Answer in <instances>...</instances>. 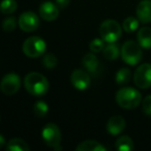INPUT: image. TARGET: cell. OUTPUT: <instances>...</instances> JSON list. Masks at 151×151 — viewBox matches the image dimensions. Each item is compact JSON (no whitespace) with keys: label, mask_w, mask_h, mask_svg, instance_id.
I'll return each mask as SVG.
<instances>
[{"label":"cell","mask_w":151,"mask_h":151,"mask_svg":"<svg viewBox=\"0 0 151 151\" xmlns=\"http://www.w3.org/2000/svg\"><path fill=\"white\" fill-rule=\"evenodd\" d=\"M25 89L34 96L45 95L49 90V82L44 75L40 73H30L24 79Z\"/></svg>","instance_id":"obj_1"},{"label":"cell","mask_w":151,"mask_h":151,"mask_svg":"<svg viewBox=\"0 0 151 151\" xmlns=\"http://www.w3.org/2000/svg\"><path fill=\"white\" fill-rule=\"evenodd\" d=\"M142 96L137 89L132 87H123L116 93V101L121 108L132 110L141 104Z\"/></svg>","instance_id":"obj_2"},{"label":"cell","mask_w":151,"mask_h":151,"mask_svg":"<svg viewBox=\"0 0 151 151\" xmlns=\"http://www.w3.org/2000/svg\"><path fill=\"white\" fill-rule=\"evenodd\" d=\"M42 138L47 146L51 147L54 150H61V132L58 125L55 123H48L42 129Z\"/></svg>","instance_id":"obj_3"},{"label":"cell","mask_w":151,"mask_h":151,"mask_svg":"<svg viewBox=\"0 0 151 151\" xmlns=\"http://www.w3.org/2000/svg\"><path fill=\"white\" fill-rule=\"evenodd\" d=\"M121 58L128 65H136L142 59V50L139 42L127 40L121 48Z\"/></svg>","instance_id":"obj_4"},{"label":"cell","mask_w":151,"mask_h":151,"mask_svg":"<svg viewBox=\"0 0 151 151\" xmlns=\"http://www.w3.org/2000/svg\"><path fill=\"white\" fill-rule=\"evenodd\" d=\"M101 37L106 42H116L122 34V28L115 20H106L99 27Z\"/></svg>","instance_id":"obj_5"},{"label":"cell","mask_w":151,"mask_h":151,"mask_svg":"<svg viewBox=\"0 0 151 151\" xmlns=\"http://www.w3.org/2000/svg\"><path fill=\"white\" fill-rule=\"evenodd\" d=\"M46 42L42 37H38V36L28 37L23 42V47H22L23 53L26 56L30 57V58H37V57L42 56L46 52Z\"/></svg>","instance_id":"obj_6"},{"label":"cell","mask_w":151,"mask_h":151,"mask_svg":"<svg viewBox=\"0 0 151 151\" xmlns=\"http://www.w3.org/2000/svg\"><path fill=\"white\" fill-rule=\"evenodd\" d=\"M134 82L137 87L147 89L151 87V64L144 63L136 69L134 73Z\"/></svg>","instance_id":"obj_7"},{"label":"cell","mask_w":151,"mask_h":151,"mask_svg":"<svg viewBox=\"0 0 151 151\" xmlns=\"http://www.w3.org/2000/svg\"><path fill=\"white\" fill-rule=\"evenodd\" d=\"M20 87H21V80H20L19 75L17 73H7L1 80L0 88L5 95L16 94L19 91Z\"/></svg>","instance_id":"obj_8"},{"label":"cell","mask_w":151,"mask_h":151,"mask_svg":"<svg viewBox=\"0 0 151 151\" xmlns=\"http://www.w3.org/2000/svg\"><path fill=\"white\" fill-rule=\"evenodd\" d=\"M18 24L21 30L25 32H32L40 26V18L33 12H25L19 17Z\"/></svg>","instance_id":"obj_9"},{"label":"cell","mask_w":151,"mask_h":151,"mask_svg":"<svg viewBox=\"0 0 151 151\" xmlns=\"http://www.w3.org/2000/svg\"><path fill=\"white\" fill-rule=\"evenodd\" d=\"M70 82L73 86L78 90H86L90 86V76L83 69H76L71 73Z\"/></svg>","instance_id":"obj_10"},{"label":"cell","mask_w":151,"mask_h":151,"mask_svg":"<svg viewBox=\"0 0 151 151\" xmlns=\"http://www.w3.org/2000/svg\"><path fill=\"white\" fill-rule=\"evenodd\" d=\"M38 11H40V16L45 21H54L59 16L58 5L51 1H44L40 5Z\"/></svg>","instance_id":"obj_11"},{"label":"cell","mask_w":151,"mask_h":151,"mask_svg":"<svg viewBox=\"0 0 151 151\" xmlns=\"http://www.w3.org/2000/svg\"><path fill=\"white\" fill-rule=\"evenodd\" d=\"M137 17L141 23L151 22V0H142L137 6Z\"/></svg>","instance_id":"obj_12"},{"label":"cell","mask_w":151,"mask_h":151,"mask_svg":"<svg viewBox=\"0 0 151 151\" xmlns=\"http://www.w3.org/2000/svg\"><path fill=\"white\" fill-rule=\"evenodd\" d=\"M125 128V120L122 116H113L107 123V130L112 136L120 134Z\"/></svg>","instance_id":"obj_13"},{"label":"cell","mask_w":151,"mask_h":151,"mask_svg":"<svg viewBox=\"0 0 151 151\" xmlns=\"http://www.w3.org/2000/svg\"><path fill=\"white\" fill-rule=\"evenodd\" d=\"M77 151H106L107 148L101 143L94 140H87L81 142L78 146L76 147Z\"/></svg>","instance_id":"obj_14"},{"label":"cell","mask_w":151,"mask_h":151,"mask_svg":"<svg viewBox=\"0 0 151 151\" xmlns=\"http://www.w3.org/2000/svg\"><path fill=\"white\" fill-rule=\"evenodd\" d=\"M82 63L89 73H96L99 71V59H97V57L93 53H88V54L85 55L83 57Z\"/></svg>","instance_id":"obj_15"},{"label":"cell","mask_w":151,"mask_h":151,"mask_svg":"<svg viewBox=\"0 0 151 151\" xmlns=\"http://www.w3.org/2000/svg\"><path fill=\"white\" fill-rule=\"evenodd\" d=\"M138 42L140 46L144 49L151 48V28L150 27H142L138 31Z\"/></svg>","instance_id":"obj_16"},{"label":"cell","mask_w":151,"mask_h":151,"mask_svg":"<svg viewBox=\"0 0 151 151\" xmlns=\"http://www.w3.org/2000/svg\"><path fill=\"white\" fill-rule=\"evenodd\" d=\"M104 57L108 60H115L121 55V50H119V47L115 42H108V45L103 50Z\"/></svg>","instance_id":"obj_17"},{"label":"cell","mask_w":151,"mask_h":151,"mask_svg":"<svg viewBox=\"0 0 151 151\" xmlns=\"http://www.w3.org/2000/svg\"><path fill=\"white\" fill-rule=\"evenodd\" d=\"M7 151H29L30 148L27 145V143L22 139H12L6 143L5 147Z\"/></svg>","instance_id":"obj_18"},{"label":"cell","mask_w":151,"mask_h":151,"mask_svg":"<svg viewBox=\"0 0 151 151\" xmlns=\"http://www.w3.org/2000/svg\"><path fill=\"white\" fill-rule=\"evenodd\" d=\"M115 148L119 151H132L134 150V142L127 136H121L115 142Z\"/></svg>","instance_id":"obj_19"},{"label":"cell","mask_w":151,"mask_h":151,"mask_svg":"<svg viewBox=\"0 0 151 151\" xmlns=\"http://www.w3.org/2000/svg\"><path fill=\"white\" fill-rule=\"evenodd\" d=\"M130 77H132V71L127 67H122L116 73L115 81L118 85H125L129 82Z\"/></svg>","instance_id":"obj_20"},{"label":"cell","mask_w":151,"mask_h":151,"mask_svg":"<svg viewBox=\"0 0 151 151\" xmlns=\"http://www.w3.org/2000/svg\"><path fill=\"white\" fill-rule=\"evenodd\" d=\"M139 23H140V20L139 19L134 17H128L123 21L122 28L127 33H132V32H134L139 28Z\"/></svg>","instance_id":"obj_21"},{"label":"cell","mask_w":151,"mask_h":151,"mask_svg":"<svg viewBox=\"0 0 151 151\" xmlns=\"http://www.w3.org/2000/svg\"><path fill=\"white\" fill-rule=\"evenodd\" d=\"M49 112V106L44 101H37L33 106V113L35 114L36 117L42 118L48 114Z\"/></svg>","instance_id":"obj_22"},{"label":"cell","mask_w":151,"mask_h":151,"mask_svg":"<svg viewBox=\"0 0 151 151\" xmlns=\"http://www.w3.org/2000/svg\"><path fill=\"white\" fill-rule=\"evenodd\" d=\"M18 7L17 1L16 0H3L1 2V12L4 15H9V14H13L16 12Z\"/></svg>","instance_id":"obj_23"},{"label":"cell","mask_w":151,"mask_h":151,"mask_svg":"<svg viewBox=\"0 0 151 151\" xmlns=\"http://www.w3.org/2000/svg\"><path fill=\"white\" fill-rule=\"evenodd\" d=\"M57 63H58V59L52 53H48L42 58V64L48 69H53L54 67H56Z\"/></svg>","instance_id":"obj_24"},{"label":"cell","mask_w":151,"mask_h":151,"mask_svg":"<svg viewBox=\"0 0 151 151\" xmlns=\"http://www.w3.org/2000/svg\"><path fill=\"white\" fill-rule=\"evenodd\" d=\"M105 44H106V42L103 40V38H94V40L90 42L89 49H90V51L93 53L101 52L106 47Z\"/></svg>","instance_id":"obj_25"},{"label":"cell","mask_w":151,"mask_h":151,"mask_svg":"<svg viewBox=\"0 0 151 151\" xmlns=\"http://www.w3.org/2000/svg\"><path fill=\"white\" fill-rule=\"evenodd\" d=\"M16 25H17V20H16V18L9 17V18H6V19L3 21L2 27L5 32H12L13 30H15Z\"/></svg>","instance_id":"obj_26"},{"label":"cell","mask_w":151,"mask_h":151,"mask_svg":"<svg viewBox=\"0 0 151 151\" xmlns=\"http://www.w3.org/2000/svg\"><path fill=\"white\" fill-rule=\"evenodd\" d=\"M142 109L147 116H151V94L147 95L142 101Z\"/></svg>","instance_id":"obj_27"},{"label":"cell","mask_w":151,"mask_h":151,"mask_svg":"<svg viewBox=\"0 0 151 151\" xmlns=\"http://www.w3.org/2000/svg\"><path fill=\"white\" fill-rule=\"evenodd\" d=\"M55 2L58 5V7H60V9H65L66 6H68L70 0H55Z\"/></svg>","instance_id":"obj_28"},{"label":"cell","mask_w":151,"mask_h":151,"mask_svg":"<svg viewBox=\"0 0 151 151\" xmlns=\"http://www.w3.org/2000/svg\"><path fill=\"white\" fill-rule=\"evenodd\" d=\"M5 145V140L3 134H0V147H3Z\"/></svg>","instance_id":"obj_29"}]
</instances>
